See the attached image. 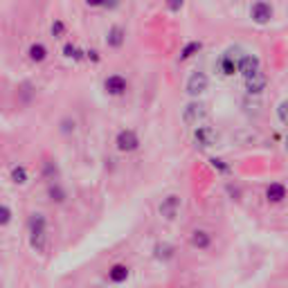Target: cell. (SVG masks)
<instances>
[{
  "label": "cell",
  "mask_w": 288,
  "mask_h": 288,
  "mask_svg": "<svg viewBox=\"0 0 288 288\" xmlns=\"http://www.w3.org/2000/svg\"><path fill=\"white\" fill-rule=\"evenodd\" d=\"M243 50L241 48H230L228 52H223L218 56V61H216V68H218V72L223 76H232L234 72H238V61L243 58Z\"/></svg>",
  "instance_id": "cell-1"
},
{
  "label": "cell",
  "mask_w": 288,
  "mask_h": 288,
  "mask_svg": "<svg viewBox=\"0 0 288 288\" xmlns=\"http://www.w3.org/2000/svg\"><path fill=\"white\" fill-rule=\"evenodd\" d=\"M207 117V106L202 102H189L187 106L182 108V122L187 126H196L200 120Z\"/></svg>",
  "instance_id": "cell-2"
},
{
  "label": "cell",
  "mask_w": 288,
  "mask_h": 288,
  "mask_svg": "<svg viewBox=\"0 0 288 288\" xmlns=\"http://www.w3.org/2000/svg\"><path fill=\"white\" fill-rule=\"evenodd\" d=\"M210 88V79H207L205 72H192L187 79V94L189 97H200L205 90Z\"/></svg>",
  "instance_id": "cell-3"
},
{
  "label": "cell",
  "mask_w": 288,
  "mask_h": 288,
  "mask_svg": "<svg viewBox=\"0 0 288 288\" xmlns=\"http://www.w3.org/2000/svg\"><path fill=\"white\" fill-rule=\"evenodd\" d=\"M115 144H117V148H120L122 153H130V151H135V148L140 146V138H138V133H135V130L124 128V130H120V133H117Z\"/></svg>",
  "instance_id": "cell-4"
},
{
  "label": "cell",
  "mask_w": 288,
  "mask_h": 288,
  "mask_svg": "<svg viewBox=\"0 0 288 288\" xmlns=\"http://www.w3.org/2000/svg\"><path fill=\"white\" fill-rule=\"evenodd\" d=\"M194 142L200 148H210L218 142V133H216L212 126H198V128L194 130Z\"/></svg>",
  "instance_id": "cell-5"
},
{
  "label": "cell",
  "mask_w": 288,
  "mask_h": 288,
  "mask_svg": "<svg viewBox=\"0 0 288 288\" xmlns=\"http://www.w3.org/2000/svg\"><path fill=\"white\" fill-rule=\"evenodd\" d=\"M250 18L256 25H266V22H270V18H272V7H270L266 0H256L250 7Z\"/></svg>",
  "instance_id": "cell-6"
},
{
  "label": "cell",
  "mask_w": 288,
  "mask_h": 288,
  "mask_svg": "<svg viewBox=\"0 0 288 288\" xmlns=\"http://www.w3.org/2000/svg\"><path fill=\"white\" fill-rule=\"evenodd\" d=\"M238 72H241L243 76H254L256 72H261V61L259 56H254V54H243V58L238 61Z\"/></svg>",
  "instance_id": "cell-7"
},
{
  "label": "cell",
  "mask_w": 288,
  "mask_h": 288,
  "mask_svg": "<svg viewBox=\"0 0 288 288\" xmlns=\"http://www.w3.org/2000/svg\"><path fill=\"white\" fill-rule=\"evenodd\" d=\"M104 88H106L108 94H112V97H120V94L126 92V88H128V81H126L122 74H110L106 81H104Z\"/></svg>",
  "instance_id": "cell-8"
},
{
  "label": "cell",
  "mask_w": 288,
  "mask_h": 288,
  "mask_svg": "<svg viewBox=\"0 0 288 288\" xmlns=\"http://www.w3.org/2000/svg\"><path fill=\"white\" fill-rule=\"evenodd\" d=\"M178 210H180V198L176 196V194L166 196L160 205V214H162V218H166V220H174L176 216H178Z\"/></svg>",
  "instance_id": "cell-9"
},
{
  "label": "cell",
  "mask_w": 288,
  "mask_h": 288,
  "mask_svg": "<svg viewBox=\"0 0 288 288\" xmlns=\"http://www.w3.org/2000/svg\"><path fill=\"white\" fill-rule=\"evenodd\" d=\"M268 86V76L264 72H256L254 76H248L246 79V92L248 94H261Z\"/></svg>",
  "instance_id": "cell-10"
},
{
  "label": "cell",
  "mask_w": 288,
  "mask_h": 288,
  "mask_svg": "<svg viewBox=\"0 0 288 288\" xmlns=\"http://www.w3.org/2000/svg\"><path fill=\"white\" fill-rule=\"evenodd\" d=\"M189 241H192V246L198 248V250H207V248L212 246V234L205 232V230H194Z\"/></svg>",
  "instance_id": "cell-11"
},
{
  "label": "cell",
  "mask_w": 288,
  "mask_h": 288,
  "mask_svg": "<svg viewBox=\"0 0 288 288\" xmlns=\"http://www.w3.org/2000/svg\"><path fill=\"white\" fill-rule=\"evenodd\" d=\"M124 40H126V32L122 30L120 25H112L110 30H108V34H106L108 48H122V45H124Z\"/></svg>",
  "instance_id": "cell-12"
},
{
  "label": "cell",
  "mask_w": 288,
  "mask_h": 288,
  "mask_svg": "<svg viewBox=\"0 0 288 288\" xmlns=\"http://www.w3.org/2000/svg\"><path fill=\"white\" fill-rule=\"evenodd\" d=\"M30 246H32V250H36V252H45V248H48V232H45V230L30 232Z\"/></svg>",
  "instance_id": "cell-13"
},
{
  "label": "cell",
  "mask_w": 288,
  "mask_h": 288,
  "mask_svg": "<svg viewBox=\"0 0 288 288\" xmlns=\"http://www.w3.org/2000/svg\"><path fill=\"white\" fill-rule=\"evenodd\" d=\"M128 274H130V270H128V266H124V264H115L110 270H108V279H110L112 284L126 282V279H128Z\"/></svg>",
  "instance_id": "cell-14"
},
{
  "label": "cell",
  "mask_w": 288,
  "mask_h": 288,
  "mask_svg": "<svg viewBox=\"0 0 288 288\" xmlns=\"http://www.w3.org/2000/svg\"><path fill=\"white\" fill-rule=\"evenodd\" d=\"M266 198L270 202H282L286 198V187L282 182H270L268 189H266Z\"/></svg>",
  "instance_id": "cell-15"
},
{
  "label": "cell",
  "mask_w": 288,
  "mask_h": 288,
  "mask_svg": "<svg viewBox=\"0 0 288 288\" xmlns=\"http://www.w3.org/2000/svg\"><path fill=\"white\" fill-rule=\"evenodd\" d=\"M176 248L171 246V243H156L153 246V256H156L158 261H169L171 256H174Z\"/></svg>",
  "instance_id": "cell-16"
},
{
  "label": "cell",
  "mask_w": 288,
  "mask_h": 288,
  "mask_svg": "<svg viewBox=\"0 0 288 288\" xmlns=\"http://www.w3.org/2000/svg\"><path fill=\"white\" fill-rule=\"evenodd\" d=\"M27 54H30V61L40 63V61H45V58H48V48H45V45H40V43H34V45H30Z\"/></svg>",
  "instance_id": "cell-17"
},
{
  "label": "cell",
  "mask_w": 288,
  "mask_h": 288,
  "mask_svg": "<svg viewBox=\"0 0 288 288\" xmlns=\"http://www.w3.org/2000/svg\"><path fill=\"white\" fill-rule=\"evenodd\" d=\"M200 48H202L200 40H192V43H187L182 48V52H180V61H187V58H192L194 54L200 52Z\"/></svg>",
  "instance_id": "cell-18"
},
{
  "label": "cell",
  "mask_w": 288,
  "mask_h": 288,
  "mask_svg": "<svg viewBox=\"0 0 288 288\" xmlns=\"http://www.w3.org/2000/svg\"><path fill=\"white\" fill-rule=\"evenodd\" d=\"M12 182H14V184H25V182H27V171H25V166H14V169H12Z\"/></svg>",
  "instance_id": "cell-19"
},
{
  "label": "cell",
  "mask_w": 288,
  "mask_h": 288,
  "mask_svg": "<svg viewBox=\"0 0 288 288\" xmlns=\"http://www.w3.org/2000/svg\"><path fill=\"white\" fill-rule=\"evenodd\" d=\"M27 225H30V232H34V230H45V216L43 214H32L30 220H27Z\"/></svg>",
  "instance_id": "cell-20"
},
{
  "label": "cell",
  "mask_w": 288,
  "mask_h": 288,
  "mask_svg": "<svg viewBox=\"0 0 288 288\" xmlns=\"http://www.w3.org/2000/svg\"><path fill=\"white\" fill-rule=\"evenodd\" d=\"M63 54H66L68 58H74V61H79V58H84V54L86 52H81L76 45H72V43H68L66 48H63Z\"/></svg>",
  "instance_id": "cell-21"
},
{
  "label": "cell",
  "mask_w": 288,
  "mask_h": 288,
  "mask_svg": "<svg viewBox=\"0 0 288 288\" xmlns=\"http://www.w3.org/2000/svg\"><path fill=\"white\" fill-rule=\"evenodd\" d=\"M50 198H52V200H56V202H63V200H66V192H63V189L54 182V184H50Z\"/></svg>",
  "instance_id": "cell-22"
},
{
  "label": "cell",
  "mask_w": 288,
  "mask_h": 288,
  "mask_svg": "<svg viewBox=\"0 0 288 288\" xmlns=\"http://www.w3.org/2000/svg\"><path fill=\"white\" fill-rule=\"evenodd\" d=\"M277 117L284 126H288V99H284V102L277 106Z\"/></svg>",
  "instance_id": "cell-23"
},
{
  "label": "cell",
  "mask_w": 288,
  "mask_h": 288,
  "mask_svg": "<svg viewBox=\"0 0 288 288\" xmlns=\"http://www.w3.org/2000/svg\"><path fill=\"white\" fill-rule=\"evenodd\" d=\"M210 164L214 166L216 171H220V174H230V166L225 164V160H220V158H210Z\"/></svg>",
  "instance_id": "cell-24"
},
{
  "label": "cell",
  "mask_w": 288,
  "mask_h": 288,
  "mask_svg": "<svg viewBox=\"0 0 288 288\" xmlns=\"http://www.w3.org/2000/svg\"><path fill=\"white\" fill-rule=\"evenodd\" d=\"M66 34V25H63V20H54L52 22V36L54 38H58V36Z\"/></svg>",
  "instance_id": "cell-25"
},
{
  "label": "cell",
  "mask_w": 288,
  "mask_h": 288,
  "mask_svg": "<svg viewBox=\"0 0 288 288\" xmlns=\"http://www.w3.org/2000/svg\"><path fill=\"white\" fill-rule=\"evenodd\" d=\"M12 220V210L7 205H0V225H7Z\"/></svg>",
  "instance_id": "cell-26"
},
{
  "label": "cell",
  "mask_w": 288,
  "mask_h": 288,
  "mask_svg": "<svg viewBox=\"0 0 288 288\" xmlns=\"http://www.w3.org/2000/svg\"><path fill=\"white\" fill-rule=\"evenodd\" d=\"M184 4V0H166V7L171 9V12H180Z\"/></svg>",
  "instance_id": "cell-27"
},
{
  "label": "cell",
  "mask_w": 288,
  "mask_h": 288,
  "mask_svg": "<svg viewBox=\"0 0 288 288\" xmlns=\"http://www.w3.org/2000/svg\"><path fill=\"white\" fill-rule=\"evenodd\" d=\"M88 7H106V0H86Z\"/></svg>",
  "instance_id": "cell-28"
},
{
  "label": "cell",
  "mask_w": 288,
  "mask_h": 288,
  "mask_svg": "<svg viewBox=\"0 0 288 288\" xmlns=\"http://www.w3.org/2000/svg\"><path fill=\"white\" fill-rule=\"evenodd\" d=\"M88 58H92V61H99V56H97V52H94V50H90V52H88Z\"/></svg>",
  "instance_id": "cell-29"
},
{
  "label": "cell",
  "mask_w": 288,
  "mask_h": 288,
  "mask_svg": "<svg viewBox=\"0 0 288 288\" xmlns=\"http://www.w3.org/2000/svg\"><path fill=\"white\" fill-rule=\"evenodd\" d=\"M284 146H286V151H288V135H286V142H284Z\"/></svg>",
  "instance_id": "cell-30"
}]
</instances>
